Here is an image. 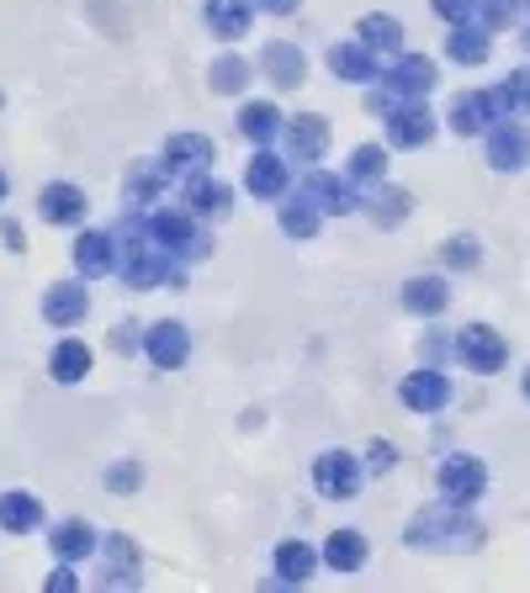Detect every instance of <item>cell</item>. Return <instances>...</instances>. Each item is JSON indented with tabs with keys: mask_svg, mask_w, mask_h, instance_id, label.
I'll use <instances>...</instances> for the list:
<instances>
[{
	"mask_svg": "<svg viewBox=\"0 0 530 593\" xmlns=\"http://www.w3.org/2000/svg\"><path fill=\"white\" fill-rule=\"evenodd\" d=\"M509 106H514V101H509L504 85H493V91H472V95H461L457 106H451V127H457L461 139H467V133H482L488 122H504Z\"/></svg>",
	"mask_w": 530,
	"mask_h": 593,
	"instance_id": "cell-1",
	"label": "cell"
},
{
	"mask_svg": "<svg viewBox=\"0 0 530 593\" xmlns=\"http://www.w3.org/2000/svg\"><path fill=\"white\" fill-rule=\"evenodd\" d=\"M457 356L472 366V371H482V377H493L499 366L509 360V345L499 329H488V324H467V329L457 334Z\"/></svg>",
	"mask_w": 530,
	"mask_h": 593,
	"instance_id": "cell-2",
	"label": "cell"
},
{
	"mask_svg": "<svg viewBox=\"0 0 530 593\" xmlns=\"http://www.w3.org/2000/svg\"><path fill=\"white\" fill-rule=\"evenodd\" d=\"M314 488L324 493V499H356V488H361V467H356V456L324 451L314 461Z\"/></svg>",
	"mask_w": 530,
	"mask_h": 593,
	"instance_id": "cell-3",
	"label": "cell"
},
{
	"mask_svg": "<svg viewBox=\"0 0 530 593\" xmlns=\"http://www.w3.org/2000/svg\"><path fill=\"white\" fill-rule=\"evenodd\" d=\"M482 461L478 456H446V467H440V493H446V503H457V509H467V503L482 493Z\"/></svg>",
	"mask_w": 530,
	"mask_h": 593,
	"instance_id": "cell-4",
	"label": "cell"
},
{
	"mask_svg": "<svg viewBox=\"0 0 530 593\" xmlns=\"http://www.w3.org/2000/svg\"><path fill=\"white\" fill-rule=\"evenodd\" d=\"M144 350L160 371H175V366H186V356H192V334L165 318V324H154V329L144 334Z\"/></svg>",
	"mask_w": 530,
	"mask_h": 593,
	"instance_id": "cell-5",
	"label": "cell"
},
{
	"mask_svg": "<svg viewBox=\"0 0 530 593\" xmlns=\"http://www.w3.org/2000/svg\"><path fill=\"white\" fill-rule=\"evenodd\" d=\"M122 276H128V286H160V282H170V265L160 249H149L144 238H128V249H122Z\"/></svg>",
	"mask_w": 530,
	"mask_h": 593,
	"instance_id": "cell-6",
	"label": "cell"
},
{
	"mask_svg": "<svg viewBox=\"0 0 530 593\" xmlns=\"http://www.w3.org/2000/svg\"><path fill=\"white\" fill-rule=\"evenodd\" d=\"M488 160H493V170H526L530 165V133L520 122H493Z\"/></svg>",
	"mask_w": 530,
	"mask_h": 593,
	"instance_id": "cell-7",
	"label": "cell"
},
{
	"mask_svg": "<svg viewBox=\"0 0 530 593\" xmlns=\"http://www.w3.org/2000/svg\"><path fill=\"white\" fill-rule=\"evenodd\" d=\"M430 133H435V117L425 106H393V112H387V139H393V149H419V143H430Z\"/></svg>",
	"mask_w": 530,
	"mask_h": 593,
	"instance_id": "cell-8",
	"label": "cell"
},
{
	"mask_svg": "<svg viewBox=\"0 0 530 593\" xmlns=\"http://www.w3.org/2000/svg\"><path fill=\"white\" fill-rule=\"evenodd\" d=\"M440 541H461L457 503H451V509H425V514L409 524V546H440Z\"/></svg>",
	"mask_w": 530,
	"mask_h": 593,
	"instance_id": "cell-9",
	"label": "cell"
},
{
	"mask_svg": "<svg viewBox=\"0 0 530 593\" xmlns=\"http://www.w3.org/2000/svg\"><path fill=\"white\" fill-rule=\"evenodd\" d=\"M287 149H292V160H318L324 149H329V122L318 117V112H303V117H292L287 127Z\"/></svg>",
	"mask_w": 530,
	"mask_h": 593,
	"instance_id": "cell-10",
	"label": "cell"
},
{
	"mask_svg": "<svg viewBox=\"0 0 530 593\" xmlns=\"http://www.w3.org/2000/svg\"><path fill=\"white\" fill-rule=\"evenodd\" d=\"M91 313V297H85V286L80 282H59V286H49V297H43V318L49 324H80Z\"/></svg>",
	"mask_w": 530,
	"mask_h": 593,
	"instance_id": "cell-11",
	"label": "cell"
},
{
	"mask_svg": "<svg viewBox=\"0 0 530 593\" xmlns=\"http://www.w3.org/2000/svg\"><path fill=\"white\" fill-rule=\"evenodd\" d=\"M404 403H409L414 413H435V408L451 403V381L440 377V371H414V377L404 381Z\"/></svg>",
	"mask_w": 530,
	"mask_h": 593,
	"instance_id": "cell-12",
	"label": "cell"
},
{
	"mask_svg": "<svg viewBox=\"0 0 530 593\" xmlns=\"http://www.w3.org/2000/svg\"><path fill=\"white\" fill-rule=\"evenodd\" d=\"M329 70L339 80H377V48H361V43H335L329 48Z\"/></svg>",
	"mask_w": 530,
	"mask_h": 593,
	"instance_id": "cell-13",
	"label": "cell"
},
{
	"mask_svg": "<svg viewBox=\"0 0 530 593\" xmlns=\"http://www.w3.org/2000/svg\"><path fill=\"white\" fill-rule=\"evenodd\" d=\"M249 17H255L249 0H207V27H213L217 38H228V43L249 32Z\"/></svg>",
	"mask_w": 530,
	"mask_h": 593,
	"instance_id": "cell-14",
	"label": "cell"
},
{
	"mask_svg": "<svg viewBox=\"0 0 530 593\" xmlns=\"http://www.w3.org/2000/svg\"><path fill=\"white\" fill-rule=\"evenodd\" d=\"M244 186H249V196H287V165L276 154H255L244 170Z\"/></svg>",
	"mask_w": 530,
	"mask_h": 593,
	"instance_id": "cell-15",
	"label": "cell"
},
{
	"mask_svg": "<svg viewBox=\"0 0 530 593\" xmlns=\"http://www.w3.org/2000/svg\"><path fill=\"white\" fill-rule=\"evenodd\" d=\"M430 85H435V64H430V59H419V53L398 59V70H393V80H387V91L409 95V101H419Z\"/></svg>",
	"mask_w": 530,
	"mask_h": 593,
	"instance_id": "cell-16",
	"label": "cell"
},
{
	"mask_svg": "<svg viewBox=\"0 0 530 593\" xmlns=\"http://www.w3.org/2000/svg\"><path fill=\"white\" fill-rule=\"evenodd\" d=\"M38 524H43V503L32 499V493H6V499H0V530L27 535V530H38Z\"/></svg>",
	"mask_w": 530,
	"mask_h": 593,
	"instance_id": "cell-17",
	"label": "cell"
},
{
	"mask_svg": "<svg viewBox=\"0 0 530 593\" xmlns=\"http://www.w3.org/2000/svg\"><path fill=\"white\" fill-rule=\"evenodd\" d=\"M213 165V143L196 139V133H175L165 143V170H202Z\"/></svg>",
	"mask_w": 530,
	"mask_h": 593,
	"instance_id": "cell-18",
	"label": "cell"
},
{
	"mask_svg": "<svg viewBox=\"0 0 530 593\" xmlns=\"http://www.w3.org/2000/svg\"><path fill=\"white\" fill-rule=\"evenodd\" d=\"M265 74L282 85V91H292L303 74H308V64H303V48H292V43H271L265 48Z\"/></svg>",
	"mask_w": 530,
	"mask_h": 593,
	"instance_id": "cell-19",
	"label": "cell"
},
{
	"mask_svg": "<svg viewBox=\"0 0 530 593\" xmlns=\"http://www.w3.org/2000/svg\"><path fill=\"white\" fill-rule=\"evenodd\" d=\"M446 303H451V292H446V282L440 276H414L409 286H404V308L409 313H446Z\"/></svg>",
	"mask_w": 530,
	"mask_h": 593,
	"instance_id": "cell-20",
	"label": "cell"
},
{
	"mask_svg": "<svg viewBox=\"0 0 530 593\" xmlns=\"http://www.w3.org/2000/svg\"><path fill=\"white\" fill-rule=\"evenodd\" d=\"M96 551V530L85 520H70V524H59L53 530V556H64V562H85Z\"/></svg>",
	"mask_w": 530,
	"mask_h": 593,
	"instance_id": "cell-21",
	"label": "cell"
},
{
	"mask_svg": "<svg viewBox=\"0 0 530 593\" xmlns=\"http://www.w3.org/2000/svg\"><path fill=\"white\" fill-rule=\"evenodd\" d=\"M149 228H154V238L160 244H170V249H202L196 244V228L186 213H170V207H160V213L149 217Z\"/></svg>",
	"mask_w": 530,
	"mask_h": 593,
	"instance_id": "cell-22",
	"label": "cell"
},
{
	"mask_svg": "<svg viewBox=\"0 0 530 593\" xmlns=\"http://www.w3.org/2000/svg\"><path fill=\"white\" fill-rule=\"evenodd\" d=\"M38 207H43V217H49V223H80V217H85V196L59 181V186H49L43 196H38Z\"/></svg>",
	"mask_w": 530,
	"mask_h": 593,
	"instance_id": "cell-23",
	"label": "cell"
},
{
	"mask_svg": "<svg viewBox=\"0 0 530 593\" xmlns=\"http://www.w3.org/2000/svg\"><path fill=\"white\" fill-rule=\"evenodd\" d=\"M186 202H192L196 213H207V217H228V207H234L228 186H223V181H207V175H192V186H186Z\"/></svg>",
	"mask_w": 530,
	"mask_h": 593,
	"instance_id": "cell-24",
	"label": "cell"
},
{
	"mask_svg": "<svg viewBox=\"0 0 530 593\" xmlns=\"http://www.w3.org/2000/svg\"><path fill=\"white\" fill-rule=\"evenodd\" d=\"M324 562H329L335 572H356L366 562V541L356 535V530H335L329 546H324Z\"/></svg>",
	"mask_w": 530,
	"mask_h": 593,
	"instance_id": "cell-25",
	"label": "cell"
},
{
	"mask_svg": "<svg viewBox=\"0 0 530 593\" xmlns=\"http://www.w3.org/2000/svg\"><path fill=\"white\" fill-rule=\"evenodd\" d=\"M74 265H80V276H106V270H112V238L106 234H80V244H74Z\"/></svg>",
	"mask_w": 530,
	"mask_h": 593,
	"instance_id": "cell-26",
	"label": "cell"
},
{
	"mask_svg": "<svg viewBox=\"0 0 530 593\" xmlns=\"http://www.w3.org/2000/svg\"><path fill=\"white\" fill-rule=\"evenodd\" d=\"M53 381H64V387H70V381H80L85 377V371H91V350H85V345H80V339H64V345H59V350H53Z\"/></svg>",
	"mask_w": 530,
	"mask_h": 593,
	"instance_id": "cell-27",
	"label": "cell"
},
{
	"mask_svg": "<svg viewBox=\"0 0 530 593\" xmlns=\"http://www.w3.org/2000/svg\"><path fill=\"white\" fill-rule=\"evenodd\" d=\"M239 127H244V139L271 143L276 139V127H282V112H276L271 101H249V106L239 112Z\"/></svg>",
	"mask_w": 530,
	"mask_h": 593,
	"instance_id": "cell-28",
	"label": "cell"
},
{
	"mask_svg": "<svg viewBox=\"0 0 530 593\" xmlns=\"http://www.w3.org/2000/svg\"><path fill=\"white\" fill-rule=\"evenodd\" d=\"M451 59H457V64H482V59H488V32H482V27H467L461 22L457 32H451Z\"/></svg>",
	"mask_w": 530,
	"mask_h": 593,
	"instance_id": "cell-29",
	"label": "cell"
},
{
	"mask_svg": "<svg viewBox=\"0 0 530 593\" xmlns=\"http://www.w3.org/2000/svg\"><path fill=\"white\" fill-rule=\"evenodd\" d=\"M282 228H287L292 238H314L318 234V207L308 202V196L287 202V207H282Z\"/></svg>",
	"mask_w": 530,
	"mask_h": 593,
	"instance_id": "cell-30",
	"label": "cell"
},
{
	"mask_svg": "<svg viewBox=\"0 0 530 593\" xmlns=\"http://www.w3.org/2000/svg\"><path fill=\"white\" fill-rule=\"evenodd\" d=\"M213 91H244L249 85V64H244L239 53H223V59H213Z\"/></svg>",
	"mask_w": 530,
	"mask_h": 593,
	"instance_id": "cell-31",
	"label": "cell"
},
{
	"mask_svg": "<svg viewBox=\"0 0 530 593\" xmlns=\"http://www.w3.org/2000/svg\"><path fill=\"white\" fill-rule=\"evenodd\" d=\"M308 196H314V202H324L329 213H350V207H356L350 186H339V181H329V175H308Z\"/></svg>",
	"mask_w": 530,
	"mask_h": 593,
	"instance_id": "cell-32",
	"label": "cell"
},
{
	"mask_svg": "<svg viewBox=\"0 0 530 593\" xmlns=\"http://www.w3.org/2000/svg\"><path fill=\"white\" fill-rule=\"evenodd\" d=\"M276 568H282V577H287V583H303V577L314 572V551L303 546V541H287V546L276 551Z\"/></svg>",
	"mask_w": 530,
	"mask_h": 593,
	"instance_id": "cell-33",
	"label": "cell"
},
{
	"mask_svg": "<svg viewBox=\"0 0 530 593\" xmlns=\"http://www.w3.org/2000/svg\"><path fill=\"white\" fill-rule=\"evenodd\" d=\"M361 38L371 48H387V53H393V48L404 43V27L393 22V17H383V11H377V17H361Z\"/></svg>",
	"mask_w": 530,
	"mask_h": 593,
	"instance_id": "cell-34",
	"label": "cell"
},
{
	"mask_svg": "<svg viewBox=\"0 0 530 593\" xmlns=\"http://www.w3.org/2000/svg\"><path fill=\"white\" fill-rule=\"evenodd\" d=\"M350 175H356V181H383V175H387V149H383V143H366V149H356V154H350Z\"/></svg>",
	"mask_w": 530,
	"mask_h": 593,
	"instance_id": "cell-35",
	"label": "cell"
},
{
	"mask_svg": "<svg viewBox=\"0 0 530 593\" xmlns=\"http://www.w3.org/2000/svg\"><path fill=\"white\" fill-rule=\"evenodd\" d=\"M366 207L377 213V223H387V228H393V223H404V213H409V196H404V191H393V186H383L371 202H366Z\"/></svg>",
	"mask_w": 530,
	"mask_h": 593,
	"instance_id": "cell-36",
	"label": "cell"
},
{
	"mask_svg": "<svg viewBox=\"0 0 530 593\" xmlns=\"http://www.w3.org/2000/svg\"><path fill=\"white\" fill-rule=\"evenodd\" d=\"M440 260L451 265V270H467V265H478V238H467V234L446 238V244H440Z\"/></svg>",
	"mask_w": 530,
	"mask_h": 593,
	"instance_id": "cell-37",
	"label": "cell"
},
{
	"mask_svg": "<svg viewBox=\"0 0 530 593\" xmlns=\"http://www.w3.org/2000/svg\"><path fill=\"white\" fill-rule=\"evenodd\" d=\"M160 181H165V175H160V170H154V165H133V181H128V196H139V202H144V196H154V191H160Z\"/></svg>",
	"mask_w": 530,
	"mask_h": 593,
	"instance_id": "cell-38",
	"label": "cell"
},
{
	"mask_svg": "<svg viewBox=\"0 0 530 593\" xmlns=\"http://www.w3.org/2000/svg\"><path fill=\"white\" fill-rule=\"evenodd\" d=\"M478 6H482V27H509L514 11H520V0H478Z\"/></svg>",
	"mask_w": 530,
	"mask_h": 593,
	"instance_id": "cell-39",
	"label": "cell"
},
{
	"mask_svg": "<svg viewBox=\"0 0 530 593\" xmlns=\"http://www.w3.org/2000/svg\"><path fill=\"white\" fill-rule=\"evenodd\" d=\"M435 17H446V22H472L478 17V0H435Z\"/></svg>",
	"mask_w": 530,
	"mask_h": 593,
	"instance_id": "cell-40",
	"label": "cell"
},
{
	"mask_svg": "<svg viewBox=\"0 0 530 593\" xmlns=\"http://www.w3.org/2000/svg\"><path fill=\"white\" fill-rule=\"evenodd\" d=\"M139 482H144V477H139V467H133V461H122V467H112V472H106V488H112V493H133Z\"/></svg>",
	"mask_w": 530,
	"mask_h": 593,
	"instance_id": "cell-41",
	"label": "cell"
},
{
	"mask_svg": "<svg viewBox=\"0 0 530 593\" xmlns=\"http://www.w3.org/2000/svg\"><path fill=\"white\" fill-rule=\"evenodd\" d=\"M509 101H514V106H520V112H530V70H514L509 74Z\"/></svg>",
	"mask_w": 530,
	"mask_h": 593,
	"instance_id": "cell-42",
	"label": "cell"
},
{
	"mask_svg": "<svg viewBox=\"0 0 530 593\" xmlns=\"http://www.w3.org/2000/svg\"><path fill=\"white\" fill-rule=\"evenodd\" d=\"M366 461H371V467H377V472H387V467H393V461H398V451H393V446H387V440H371V451H366Z\"/></svg>",
	"mask_w": 530,
	"mask_h": 593,
	"instance_id": "cell-43",
	"label": "cell"
},
{
	"mask_svg": "<svg viewBox=\"0 0 530 593\" xmlns=\"http://www.w3.org/2000/svg\"><path fill=\"white\" fill-rule=\"evenodd\" d=\"M112 345H118L122 356H133V350H139V329H133V324H128V329H112Z\"/></svg>",
	"mask_w": 530,
	"mask_h": 593,
	"instance_id": "cell-44",
	"label": "cell"
},
{
	"mask_svg": "<svg viewBox=\"0 0 530 593\" xmlns=\"http://www.w3.org/2000/svg\"><path fill=\"white\" fill-rule=\"evenodd\" d=\"M255 6H265V11H276V17H287V11H297V0H255Z\"/></svg>",
	"mask_w": 530,
	"mask_h": 593,
	"instance_id": "cell-45",
	"label": "cell"
},
{
	"mask_svg": "<svg viewBox=\"0 0 530 593\" xmlns=\"http://www.w3.org/2000/svg\"><path fill=\"white\" fill-rule=\"evenodd\" d=\"M526 398H530V371H526Z\"/></svg>",
	"mask_w": 530,
	"mask_h": 593,
	"instance_id": "cell-46",
	"label": "cell"
},
{
	"mask_svg": "<svg viewBox=\"0 0 530 593\" xmlns=\"http://www.w3.org/2000/svg\"><path fill=\"white\" fill-rule=\"evenodd\" d=\"M0 196H6V175H0Z\"/></svg>",
	"mask_w": 530,
	"mask_h": 593,
	"instance_id": "cell-47",
	"label": "cell"
}]
</instances>
